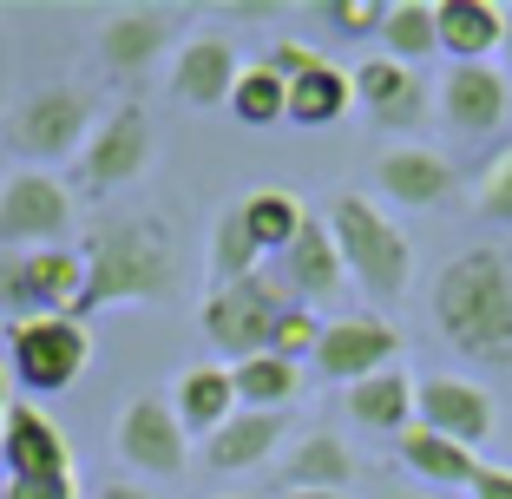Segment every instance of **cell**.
Returning <instances> with one entry per match:
<instances>
[{"label": "cell", "mask_w": 512, "mask_h": 499, "mask_svg": "<svg viewBox=\"0 0 512 499\" xmlns=\"http://www.w3.org/2000/svg\"><path fill=\"white\" fill-rule=\"evenodd\" d=\"M394 454L427 486H473V473H480V454H473V447H460V440H447V434H427V427H407Z\"/></svg>", "instance_id": "cell-27"}, {"label": "cell", "mask_w": 512, "mask_h": 499, "mask_svg": "<svg viewBox=\"0 0 512 499\" xmlns=\"http://www.w3.org/2000/svg\"><path fill=\"white\" fill-rule=\"evenodd\" d=\"M473 211H480V224L512 230V145H499L480 165V178H473Z\"/></svg>", "instance_id": "cell-32"}, {"label": "cell", "mask_w": 512, "mask_h": 499, "mask_svg": "<svg viewBox=\"0 0 512 499\" xmlns=\"http://www.w3.org/2000/svg\"><path fill=\"white\" fill-rule=\"evenodd\" d=\"M79 257H86V289H79L73 322L99 316V309H125V303H165L171 283H178V237L151 211L106 217Z\"/></svg>", "instance_id": "cell-2"}, {"label": "cell", "mask_w": 512, "mask_h": 499, "mask_svg": "<svg viewBox=\"0 0 512 499\" xmlns=\"http://www.w3.org/2000/svg\"><path fill=\"white\" fill-rule=\"evenodd\" d=\"M224 499H250V493H224Z\"/></svg>", "instance_id": "cell-43"}, {"label": "cell", "mask_w": 512, "mask_h": 499, "mask_svg": "<svg viewBox=\"0 0 512 499\" xmlns=\"http://www.w3.org/2000/svg\"><path fill=\"white\" fill-rule=\"evenodd\" d=\"M316 60H322L316 46H302V40H276V46H270V60H263V66H270L276 79H296V73H309Z\"/></svg>", "instance_id": "cell-36"}, {"label": "cell", "mask_w": 512, "mask_h": 499, "mask_svg": "<svg viewBox=\"0 0 512 499\" xmlns=\"http://www.w3.org/2000/svg\"><path fill=\"white\" fill-rule=\"evenodd\" d=\"M283 112H289V79H276L263 60L243 66L237 86H230V119L250 125V132H270V125H283Z\"/></svg>", "instance_id": "cell-30"}, {"label": "cell", "mask_w": 512, "mask_h": 499, "mask_svg": "<svg viewBox=\"0 0 512 499\" xmlns=\"http://www.w3.org/2000/svg\"><path fill=\"white\" fill-rule=\"evenodd\" d=\"M434 329L447 335L467 362L506 368L512 362V250L506 243H473L440 263L427 289Z\"/></svg>", "instance_id": "cell-1"}, {"label": "cell", "mask_w": 512, "mask_h": 499, "mask_svg": "<svg viewBox=\"0 0 512 499\" xmlns=\"http://www.w3.org/2000/svg\"><path fill=\"white\" fill-rule=\"evenodd\" d=\"M381 7H388V0H322L316 14L329 20V33H342V40H362V33L381 27Z\"/></svg>", "instance_id": "cell-34"}, {"label": "cell", "mask_w": 512, "mask_h": 499, "mask_svg": "<svg viewBox=\"0 0 512 499\" xmlns=\"http://www.w3.org/2000/svg\"><path fill=\"white\" fill-rule=\"evenodd\" d=\"M348 106H355V86H348V73H342V66H329V60H316L309 73L289 79V112H283V125L316 132V125L348 119Z\"/></svg>", "instance_id": "cell-26"}, {"label": "cell", "mask_w": 512, "mask_h": 499, "mask_svg": "<svg viewBox=\"0 0 512 499\" xmlns=\"http://www.w3.org/2000/svg\"><path fill=\"white\" fill-rule=\"evenodd\" d=\"M73 237V184L53 171H0V250H60Z\"/></svg>", "instance_id": "cell-7"}, {"label": "cell", "mask_w": 512, "mask_h": 499, "mask_svg": "<svg viewBox=\"0 0 512 499\" xmlns=\"http://www.w3.org/2000/svg\"><path fill=\"white\" fill-rule=\"evenodd\" d=\"M92 362V335L73 316H33L7 322V368L27 394H66Z\"/></svg>", "instance_id": "cell-6"}, {"label": "cell", "mask_w": 512, "mask_h": 499, "mask_svg": "<svg viewBox=\"0 0 512 499\" xmlns=\"http://www.w3.org/2000/svg\"><path fill=\"white\" fill-rule=\"evenodd\" d=\"M434 20H440V53L453 66H480V60H499L512 14L499 0H434Z\"/></svg>", "instance_id": "cell-20"}, {"label": "cell", "mask_w": 512, "mask_h": 499, "mask_svg": "<svg viewBox=\"0 0 512 499\" xmlns=\"http://www.w3.org/2000/svg\"><path fill=\"white\" fill-rule=\"evenodd\" d=\"M211 276H217V289H224V283H243V276H263V250L250 243L237 204H230V211L217 217V230H211Z\"/></svg>", "instance_id": "cell-31"}, {"label": "cell", "mask_w": 512, "mask_h": 499, "mask_svg": "<svg viewBox=\"0 0 512 499\" xmlns=\"http://www.w3.org/2000/svg\"><path fill=\"white\" fill-rule=\"evenodd\" d=\"M316 342H322V316L302 309V303H289L283 322H276V335H270V355H283V362L302 368V355H316Z\"/></svg>", "instance_id": "cell-33"}, {"label": "cell", "mask_w": 512, "mask_h": 499, "mask_svg": "<svg viewBox=\"0 0 512 499\" xmlns=\"http://www.w3.org/2000/svg\"><path fill=\"white\" fill-rule=\"evenodd\" d=\"M348 480H355V454L329 427L302 434L283 454V493H348Z\"/></svg>", "instance_id": "cell-23"}, {"label": "cell", "mask_w": 512, "mask_h": 499, "mask_svg": "<svg viewBox=\"0 0 512 499\" xmlns=\"http://www.w3.org/2000/svg\"><path fill=\"white\" fill-rule=\"evenodd\" d=\"M283 447V414H256V408H237L211 440H204V467L211 473H250Z\"/></svg>", "instance_id": "cell-22"}, {"label": "cell", "mask_w": 512, "mask_h": 499, "mask_svg": "<svg viewBox=\"0 0 512 499\" xmlns=\"http://www.w3.org/2000/svg\"><path fill=\"white\" fill-rule=\"evenodd\" d=\"M237 211H243V230H250V243L263 257H283L289 243H296V230L309 224V211H302L289 191H250Z\"/></svg>", "instance_id": "cell-29"}, {"label": "cell", "mask_w": 512, "mask_h": 499, "mask_svg": "<svg viewBox=\"0 0 512 499\" xmlns=\"http://www.w3.org/2000/svg\"><path fill=\"white\" fill-rule=\"evenodd\" d=\"M0 499H7V493H0Z\"/></svg>", "instance_id": "cell-44"}, {"label": "cell", "mask_w": 512, "mask_h": 499, "mask_svg": "<svg viewBox=\"0 0 512 499\" xmlns=\"http://www.w3.org/2000/svg\"><path fill=\"white\" fill-rule=\"evenodd\" d=\"M348 86H355V106L375 112L381 132H414V125L434 112V99H427V79L414 73V66H394V60H362L355 73H348Z\"/></svg>", "instance_id": "cell-16"}, {"label": "cell", "mask_w": 512, "mask_h": 499, "mask_svg": "<svg viewBox=\"0 0 512 499\" xmlns=\"http://www.w3.org/2000/svg\"><path fill=\"white\" fill-rule=\"evenodd\" d=\"M79 289H86L79 243H60V250H0V316L7 322L73 316Z\"/></svg>", "instance_id": "cell-5"}, {"label": "cell", "mask_w": 512, "mask_h": 499, "mask_svg": "<svg viewBox=\"0 0 512 499\" xmlns=\"http://www.w3.org/2000/svg\"><path fill=\"white\" fill-rule=\"evenodd\" d=\"M434 112L447 132H467V138H486L512 119V79L499 73V60H480V66H447L434 92Z\"/></svg>", "instance_id": "cell-12"}, {"label": "cell", "mask_w": 512, "mask_h": 499, "mask_svg": "<svg viewBox=\"0 0 512 499\" xmlns=\"http://www.w3.org/2000/svg\"><path fill=\"white\" fill-rule=\"evenodd\" d=\"M7 401H14V388H7V368H0V414H7Z\"/></svg>", "instance_id": "cell-40"}, {"label": "cell", "mask_w": 512, "mask_h": 499, "mask_svg": "<svg viewBox=\"0 0 512 499\" xmlns=\"http://www.w3.org/2000/svg\"><path fill=\"white\" fill-rule=\"evenodd\" d=\"M368 178H375V191L388 197V204H401V211H434V204H447V197H453L460 171H453L434 145L394 138V145H381V152H375Z\"/></svg>", "instance_id": "cell-13"}, {"label": "cell", "mask_w": 512, "mask_h": 499, "mask_svg": "<svg viewBox=\"0 0 512 499\" xmlns=\"http://www.w3.org/2000/svg\"><path fill=\"white\" fill-rule=\"evenodd\" d=\"M151 158H158L151 112L138 106V99H119V106L99 112L86 152H79V184H86L92 197H99V191H125V184H138L151 171Z\"/></svg>", "instance_id": "cell-8"}, {"label": "cell", "mask_w": 512, "mask_h": 499, "mask_svg": "<svg viewBox=\"0 0 512 499\" xmlns=\"http://www.w3.org/2000/svg\"><path fill=\"white\" fill-rule=\"evenodd\" d=\"M0 493L7 499H79V480L73 473H33V480H7Z\"/></svg>", "instance_id": "cell-35"}, {"label": "cell", "mask_w": 512, "mask_h": 499, "mask_svg": "<svg viewBox=\"0 0 512 499\" xmlns=\"http://www.w3.org/2000/svg\"><path fill=\"white\" fill-rule=\"evenodd\" d=\"M0 467H7V480H33V473H73L66 427L53 421L40 401H7V414H0Z\"/></svg>", "instance_id": "cell-15"}, {"label": "cell", "mask_w": 512, "mask_h": 499, "mask_svg": "<svg viewBox=\"0 0 512 499\" xmlns=\"http://www.w3.org/2000/svg\"><path fill=\"white\" fill-rule=\"evenodd\" d=\"M375 40H381V60L414 66V73H421V60H434V53H440V20H434V0H388V7H381Z\"/></svg>", "instance_id": "cell-25"}, {"label": "cell", "mask_w": 512, "mask_h": 499, "mask_svg": "<svg viewBox=\"0 0 512 499\" xmlns=\"http://www.w3.org/2000/svg\"><path fill=\"white\" fill-rule=\"evenodd\" d=\"M499 73L512 79V20H506V40H499Z\"/></svg>", "instance_id": "cell-39"}, {"label": "cell", "mask_w": 512, "mask_h": 499, "mask_svg": "<svg viewBox=\"0 0 512 499\" xmlns=\"http://www.w3.org/2000/svg\"><path fill=\"white\" fill-rule=\"evenodd\" d=\"M165 46H171L165 7H119V14L99 20V66H106L112 79H138Z\"/></svg>", "instance_id": "cell-19"}, {"label": "cell", "mask_w": 512, "mask_h": 499, "mask_svg": "<svg viewBox=\"0 0 512 499\" xmlns=\"http://www.w3.org/2000/svg\"><path fill=\"white\" fill-rule=\"evenodd\" d=\"M283 309H289V296L270 283V276H243V283L211 289V296H204V309H197V322H204V335L224 348L230 362H250V355H263V348H270Z\"/></svg>", "instance_id": "cell-9"}, {"label": "cell", "mask_w": 512, "mask_h": 499, "mask_svg": "<svg viewBox=\"0 0 512 499\" xmlns=\"http://www.w3.org/2000/svg\"><path fill=\"white\" fill-rule=\"evenodd\" d=\"M230 388H237V408L283 414L289 401L302 394V368L263 348V355H250V362H230Z\"/></svg>", "instance_id": "cell-28"}, {"label": "cell", "mask_w": 512, "mask_h": 499, "mask_svg": "<svg viewBox=\"0 0 512 499\" xmlns=\"http://www.w3.org/2000/svg\"><path fill=\"white\" fill-rule=\"evenodd\" d=\"M276 270H283V296H289V303H302V309L329 303V296H342V289H348L342 250H335V237H329L322 217H309V224L296 230V243L276 257Z\"/></svg>", "instance_id": "cell-18"}, {"label": "cell", "mask_w": 512, "mask_h": 499, "mask_svg": "<svg viewBox=\"0 0 512 499\" xmlns=\"http://www.w3.org/2000/svg\"><path fill=\"white\" fill-rule=\"evenodd\" d=\"M348 421L362 427V434H394L401 440L407 427H414V375H401V368H381V375L355 381V388L342 394Z\"/></svg>", "instance_id": "cell-24"}, {"label": "cell", "mask_w": 512, "mask_h": 499, "mask_svg": "<svg viewBox=\"0 0 512 499\" xmlns=\"http://www.w3.org/2000/svg\"><path fill=\"white\" fill-rule=\"evenodd\" d=\"M92 499H158V493H151V486H138V480H106Z\"/></svg>", "instance_id": "cell-38"}, {"label": "cell", "mask_w": 512, "mask_h": 499, "mask_svg": "<svg viewBox=\"0 0 512 499\" xmlns=\"http://www.w3.org/2000/svg\"><path fill=\"white\" fill-rule=\"evenodd\" d=\"M467 499H512V467H486V460H480V473H473Z\"/></svg>", "instance_id": "cell-37"}, {"label": "cell", "mask_w": 512, "mask_h": 499, "mask_svg": "<svg viewBox=\"0 0 512 499\" xmlns=\"http://www.w3.org/2000/svg\"><path fill=\"white\" fill-rule=\"evenodd\" d=\"M112 447L119 460L138 473V480H178L191 467V434L178 427L165 394H132L119 408V427H112Z\"/></svg>", "instance_id": "cell-10"}, {"label": "cell", "mask_w": 512, "mask_h": 499, "mask_svg": "<svg viewBox=\"0 0 512 499\" xmlns=\"http://www.w3.org/2000/svg\"><path fill=\"white\" fill-rule=\"evenodd\" d=\"M388 499H421V493H388Z\"/></svg>", "instance_id": "cell-42"}, {"label": "cell", "mask_w": 512, "mask_h": 499, "mask_svg": "<svg viewBox=\"0 0 512 499\" xmlns=\"http://www.w3.org/2000/svg\"><path fill=\"white\" fill-rule=\"evenodd\" d=\"M394 355H401V335H394V322L381 316H329L322 322V342H316V375L335 381V388H355V381L381 375V368H394Z\"/></svg>", "instance_id": "cell-11"}, {"label": "cell", "mask_w": 512, "mask_h": 499, "mask_svg": "<svg viewBox=\"0 0 512 499\" xmlns=\"http://www.w3.org/2000/svg\"><path fill=\"white\" fill-rule=\"evenodd\" d=\"M171 414L191 440H211L217 427L237 414V388H230V362H191L178 381H171Z\"/></svg>", "instance_id": "cell-21"}, {"label": "cell", "mask_w": 512, "mask_h": 499, "mask_svg": "<svg viewBox=\"0 0 512 499\" xmlns=\"http://www.w3.org/2000/svg\"><path fill=\"white\" fill-rule=\"evenodd\" d=\"M237 73H243V60H237V46H230L224 33H191V40L171 53V92H178L184 106H197V112L230 106Z\"/></svg>", "instance_id": "cell-17"}, {"label": "cell", "mask_w": 512, "mask_h": 499, "mask_svg": "<svg viewBox=\"0 0 512 499\" xmlns=\"http://www.w3.org/2000/svg\"><path fill=\"white\" fill-rule=\"evenodd\" d=\"M322 224H329L335 250H342V270L355 289H368L375 303H401L407 289H414V243H407V230L381 211L375 197L342 191L322 211Z\"/></svg>", "instance_id": "cell-3"}, {"label": "cell", "mask_w": 512, "mask_h": 499, "mask_svg": "<svg viewBox=\"0 0 512 499\" xmlns=\"http://www.w3.org/2000/svg\"><path fill=\"white\" fill-rule=\"evenodd\" d=\"M283 499H348V493H283Z\"/></svg>", "instance_id": "cell-41"}, {"label": "cell", "mask_w": 512, "mask_h": 499, "mask_svg": "<svg viewBox=\"0 0 512 499\" xmlns=\"http://www.w3.org/2000/svg\"><path fill=\"white\" fill-rule=\"evenodd\" d=\"M92 125H99V99L86 86H33L7 112V152L33 171H53L60 158L86 152Z\"/></svg>", "instance_id": "cell-4"}, {"label": "cell", "mask_w": 512, "mask_h": 499, "mask_svg": "<svg viewBox=\"0 0 512 499\" xmlns=\"http://www.w3.org/2000/svg\"><path fill=\"white\" fill-rule=\"evenodd\" d=\"M414 427L447 434L480 454L486 434H493V394L467 375H427V381H414Z\"/></svg>", "instance_id": "cell-14"}]
</instances>
